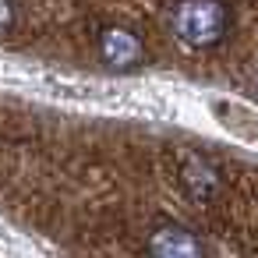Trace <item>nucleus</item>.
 I'll return each mask as SVG.
<instances>
[{"instance_id": "f257e3e1", "label": "nucleus", "mask_w": 258, "mask_h": 258, "mask_svg": "<svg viewBox=\"0 0 258 258\" xmlns=\"http://www.w3.org/2000/svg\"><path fill=\"white\" fill-rule=\"evenodd\" d=\"M230 22L226 0H180L170 15V29L187 50H216L230 36Z\"/></svg>"}, {"instance_id": "7ed1b4c3", "label": "nucleus", "mask_w": 258, "mask_h": 258, "mask_svg": "<svg viewBox=\"0 0 258 258\" xmlns=\"http://www.w3.org/2000/svg\"><path fill=\"white\" fill-rule=\"evenodd\" d=\"M177 177H180V187H184L195 202H209V198L219 195V173H216V166H212L202 152L184 149L180 159H177Z\"/></svg>"}, {"instance_id": "39448f33", "label": "nucleus", "mask_w": 258, "mask_h": 258, "mask_svg": "<svg viewBox=\"0 0 258 258\" xmlns=\"http://www.w3.org/2000/svg\"><path fill=\"white\" fill-rule=\"evenodd\" d=\"M18 25V4L15 0H0V32H11Z\"/></svg>"}, {"instance_id": "20e7f679", "label": "nucleus", "mask_w": 258, "mask_h": 258, "mask_svg": "<svg viewBox=\"0 0 258 258\" xmlns=\"http://www.w3.org/2000/svg\"><path fill=\"white\" fill-rule=\"evenodd\" d=\"M149 258H205V251H202V240L191 230L163 223L149 237Z\"/></svg>"}, {"instance_id": "f03ea898", "label": "nucleus", "mask_w": 258, "mask_h": 258, "mask_svg": "<svg viewBox=\"0 0 258 258\" xmlns=\"http://www.w3.org/2000/svg\"><path fill=\"white\" fill-rule=\"evenodd\" d=\"M99 60L113 71H131L145 60V39L131 25H103L96 36Z\"/></svg>"}]
</instances>
